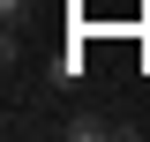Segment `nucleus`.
<instances>
[{"label":"nucleus","mask_w":150,"mask_h":142,"mask_svg":"<svg viewBox=\"0 0 150 142\" xmlns=\"http://www.w3.org/2000/svg\"><path fill=\"white\" fill-rule=\"evenodd\" d=\"M60 135L68 142H98V135H120V127H112L105 112H75V120H60Z\"/></svg>","instance_id":"nucleus-1"},{"label":"nucleus","mask_w":150,"mask_h":142,"mask_svg":"<svg viewBox=\"0 0 150 142\" xmlns=\"http://www.w3.org/2000/svg\"><path fill=\"white\" fill-rule=\"evenodd\" d=\"M83 82V53H60V60H45V90H75Z\"/></svg>","instance_id":"nucleus-2"},{"label":"nucleus","mask_w":150,"mask_h":142,"mask_svg":"<svg viewBox=\"0 0 150 142\" xmlns=\"http://www.w3.org/2000/svg\"><path fill=\"white\" fill-rule=\"evenodd\" d=\"M30 15H38L30 0H0V30H8V37H15V30H30Z\"/></svg>","instance_id":"nucleus-3"}]
</instances>
